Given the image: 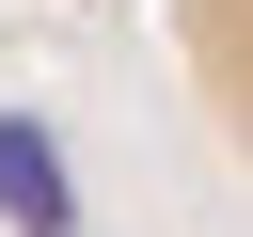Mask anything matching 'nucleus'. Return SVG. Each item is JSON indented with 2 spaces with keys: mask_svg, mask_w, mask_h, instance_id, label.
I'll return each instance as SVG.
<instances>
[{
  "mask_svg": "<svg viewBox=\"0 0 253 237\" xmlns=\"http://www.w3.org/2000/svg\"><path fill=\"white\" fill-rule=\"evenodd\" d=\"M174 32H190V79H206V126L253 158V0H174Z\"/></svg>",
  "mask_w": 253,
  "mask_h": 237,
  "instance_id": "nucleus-1",
  "label": "nucleus"
}]
</instances>
